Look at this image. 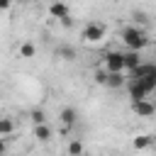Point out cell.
Here are the masks:
<instances>
[{
    "mask_svg": "<svg viewBox=\"0 0 156 156\" xmlns=\"http://www.w3.org/2000/svg\"><path fill=\"white\" fill-rule=\"evenodd\" d=\"M119 37H122V41H124V46H127L129 51H141L144 46H149V37H146V32H144L141 27H136V24L124 27Z\"/></svg>",
    "mask_w": 156,
    "mask_h": 156,
    "instance_id": "1",
    "label": "cell"
},
{
    "mask_svg": "<svg viewBox=\"0 0 156 156\" xmlns=\"http://www.w3.org/2000/svg\"><path fill=\"white\" fill-rule=\"evenodd\" d=\"M105 24H100V22H88L85 27H83V32H80V41L83 44H88V46H95V44H100L102 39H105Z\"/></svg>",
    "mask_w": 156,
    "mask_h": 156,
    "instance_id": "2",
    "label": "cell"
},
{
    "mask_svg": "<svg viewBox=\"0 0 156 156\" xmlns=\"http://www.w3.org/2000/svg\"><path fill=\"white\" fill-rule=\"evenodd\" d=\"M102 61H105V68L110 73H124L127 71L124 68V51H107Z\"/></svg>",
    "mask_w": 156,
    "mask_h": 156,
    "instance_id": "3",
    "label": "cell"
},
{
    "mask_svg": "<svg viewBox=\"0 0 156 156\" xmlns=\"http://www.w3.org/2000/svg\"><path fill=\"white\" fill-rule=\"evenodd\" d=\"M129 98H132V102H139V100H149V88L141 83V80H134V78H129Z\"/></svg>",
    "mask_w": 156,
    "mask_h": 156,
    "instance_id": "4",
    "label": "cell"
},
{
    "mask_svg": "<svg viewBox=\"0 0 156 156\" xmlns=\"http://www.w3.org/2000/svg\"><path fill=\"white\" fill-rule=\"evenodd\" d=\"M132 110L136 117H154L156 115V105L151 100H139V102H132Z\"/></svg>",
    "mask_w": 156,
    "mask_h": 156,
    "instance_id": "5",
    "label": "cell"
},
{
    "mask_svg": "<svg viewBox=\"0 0 156 156\" xmlns=\"http://www.w3.org/2000/svg\"><path fill=\"white\" fill-rule=\"evenodd\" d=\"M49 15H51L54 20H58V22H61V20H66L71 12H68V5H66V2H61V0H54V2L49 5Z\"/></svg>",
    "mask_w": 156,
    "mask_h": 156,
    "instance_id": "6",
    "label": "cell"
},
{
    "mask_svg": "<svg viewBox=\"0 0 156 156\" xmlns=\"http://www.w3.org/2000/svg\"><path fill=\"white\" fill-rule=\"evenodd\" d=\"M141 63H144V61H141V51H129V49L124 51V68H127L129 73H132L134 68H139Z\"/></svg>",
    "mask_w": 156,
    "mask_h": 156,
    "instance_id": "7",
    "label": "cell"
},
{
    "mask_svg": "<svg viewBox=\"0 0 156 156\" xmlns=\"http://www.w3.org/2000/svg\"><path fill=\"white\" fill-rule=\"evenodd\" d=\"M58 119L63 122V127L68 129V127H73L76 122H78V112L73 110V107H63L61 112H58Z\"/></svg>",
    "mask_w": 156,
    "mask_h": 156,
    "instance_id": "8",
    "label": "cell"
},
{
    "mask_svg": "<svg viewBox=\"0 0 156 156\" xmlns=\"http://www.w3.org/2000/svg\"><path fill=\"white\" fill-rule=\"evenodd\" d=\"M146 76H156V63H141L129 73V78H146Z\"/></svg>",
    "mask_w": 156,
    "mask_h": 156,
    "instance_id": "9",
    "label": "cell"
},
{
    "mask_svg": "<svg viewBox=\"0 0 156 156\" xmlns=\"http://www.w3.org/2000/svg\"><path fill=\"white\" fill-rule=\"evenodd\" d=\"M51 136H54V132H51L49 124H37V127H34V139H37V141L44 144V141H49Z\"/></svg>",
    "mask_w": 156,
    "mask_h": 156,
    "instance_id": "10",
    "label": "cell"
},
{
    "mask_svg": "<svg viewBox=\"0 0 156 156\" xmlns=\"http://www.w3.org/2000/svg\"><path fill=\"white\" fill-rule=\"evenodd\" d=\"M151 144H154V136H151V134H136L134 141H132V146H134L136 151H144V149H149Z\"/></svg>",
    "mask_w": 156,
    "mask_h": 156,
    "instance_id": "11",
    "label": "cell"
},
{
    "mask_svg": "<svg viewBox=\"0 0 156 156\" xmlns=\"http://www.w3.org/2000/svg\"><path fill=\"white\" fill-rule=\"evenodd\" d=\"M37 56V46L32 41H22L20 44V58H34Z\"/></svg>",
    "mask_w": 156,
    "mask_h": 156,
    "instance_id": "12",
    "label": "cell"
},
{
    "mask_svg": "<svg viewBox=\"0 0 156 156\" xmlns=\"http://www.w3.org/2000/svg\"><path fill=\"white\" fill-rule=\"evenodd\" d=\"M56 56H58L61 61H73L78 54H76V49H73V46H66V44H63V46H58V49H56Z\"/></svg>",
    "mask_w": 156,
    "mask_h": 156,
    "instance_id": "13",
    "label": "cell"
},
{
    "mask_svg": "<svg viewBox=\"0 0 156 156\" xmlns=\"http://www.w3.org/2000/svg\"><path fill=\"white\" fill-rule=\"evenodd\" d=\"M127 83H129V78H124V73H110V78H107V88H122Z\"/></svg>",
    "mask_w": 156,
    "mask_h": 156,
    "instance_id": "14",
    "label": "cell"
},
{
    "mask_svg": "<svg viewBox=\"0 0 156 156\" xmlns=\"http://www.w3.org/2000/svg\"><path fill=\"white\" fill-rule=\"evenodd\" d=\"M12 132H15V122H12L10 117H2V119H0V136L7 139Z\"/></svg>",
    "mask_w": 156,
    "mask_h": 156,
    "instance_id": "15",
    "label": "cell"
},
{
    "mask_svg": "<svg viewBox=\"0 0 156 156\" xmlns=\"http://www.w3.org/2000/svg\"><path fill=\"white\" fill-rule=\"evenodd\" d=\"M85 154V146L80 139H71L68 141V156H83Z\"/></svg>",
    "mask_w": 156,
    "mask_h": 156,
    "instance_id": "16",
    "label": "cell"
},
{
    "mask_svg": "<svg viewBox=\"0 0 156 156\" xmlns=\"http://www.w3.org/2000/svg\"><path fill=\"white\" fill-rule=\"evenodd\" d=\"M107 78H110V71H107V68H95L93 80H95L98 85H107Z\"/></svg>",
    "mask_w": 156,
    "mask_h": 156,
    "instance_id": "17",
    "label": "cell"
},
{
    "mask_svg": "<svg viewBox=\"0 0 156 156\" xmlns=\"http://www.w3.org/2000/svg\"><path fill=\"white\" fill-rule=\"evenodd\" d=\"M132 20H134V24H136V27H141V29L149 24V17H146V12H141V10H134V12H132Z\"/></svg>",
    "mask_w": 156,
    "mask_h": 156,
    "instance_id": "18",
    "label": "cell"
},
{
    "mask_svg": "<svg viewBox=\"0 0 156 156\" xmlns=\"http://www.w3.org/2000/svg\"><path fill=\"white\" fill-rule=\"evenodd\" d=\"M29 117H32L34 127H37V124H46V115H44V110H39V107H34V110L29 112Z\"/></svg>",
    "mask_w": 156,
    "mask_h": 156,
    "instance_id": "19",
    "label": "cell"
},
{
    "mask_svg": "<svg viewBox=\"0 0 156 156\" xmlns=\"http://www.w3.org/2000/svg\"><path fill=\"white\" fill-rule=\"evenodd\" d=\"M10 5H12V0H0V10H2V12H7Z\"/></svg>",
    "mask_w": 156,
    "mask_h": 156,
    "instance_id": "20",
    "label": "cell"
},
{
    "mask_svg": "<svg viewBox=\"0 0 156 156\" xmlns=\"http://www.w3.org/2000/svg\"><path fill=\"white\" fill-rule=\"evenodd\" d=\"M61 24H63V27H71V24H73V17H71V15H68V17H66V20H61Z\"/></svg>",
    "mask_w": 156,
    "mask_h": 156,
    "instance_id": "21",
    "label": "cell"
}]
</instances>
